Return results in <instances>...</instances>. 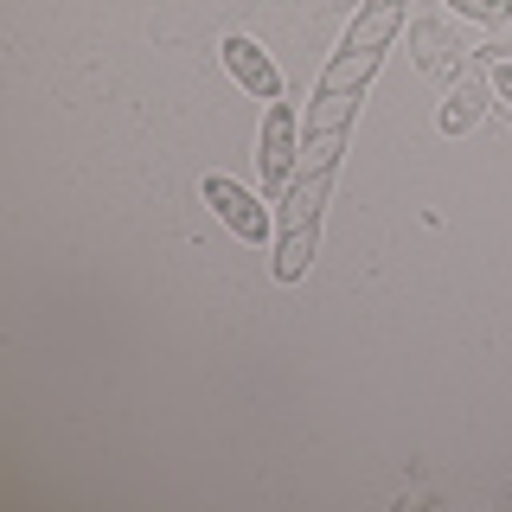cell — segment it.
I'll return each instance as SVG.
<instances>
[{
  "mask_svg": "<svg viewBox=\"0 0 512 512\" xmlns=\"http://www.w3.org/2000/svg\"><path fill=\"white\" fill-rule=\"evenodd\" d=\"M205 205H212V212L231 224L244 244H263V237H269V212H263V199H256V192H244L237 180H224V173H205Z\"/></svg>",
  "mask_w": 512,
  "mask_h": 512,
  "instance_id": "2",
  "label": "cell"
},
{
  "mask_svg": "<svg viewBox=\"0 0 512 512\" xmlns=\"http://www.w3.org/2000/svg\"><path fill=\"white\" fill-rule=\"evenodd\" d=\"M340 128H308V148H301V173L282 192V250H276V276L301 282L314 263V224L320 205L333 192V167H340Z\"/></svg>",
  "mask_w": 512,
  "mask_h": 512,
  "instance_id": "1",
  "label": "cell"
},
{
  "mask_svg": "<svg viewBox=\"0 0 512 512\" xmlns=\"http://www.w3.org/2000/svg\"><path fill=\"white\" fill-rule=\"evenodd\" d=\"M397 26H404V0H372V7L352 20L346 52H378V58H384V45L397 39Z\"/></svg>",
  "mask_w": 512,
  "mask_h": 512,
  "instance_id": "5",
  "label": "cell"
},
{
  "mask_svg": "<svg viewBox=\"0 0 512 512\" xmlns=\"http://www.w3.org/2000/svg\"><path fill=\"white\" fill-rule=\"evenodd\" d=\"M224 64H231V77H237L250 96H263V103H282V71L269 64V52H263L256 39L231 32V39H224Z\"/></svg>",
  "mask_w": 512,
  "mask_h": 512,
  "instance_id": "4",
  "label": "cell"
},
{
  "mask_svg": "<svg viewBox=\"0 0 512 512\" xmlns=\"http://www.w3.org/2000/svg\"><path fill=\"white\" fill-rule=\"evenodd\" d=\"M256 154H263V199L288 192V167H295V109H288V103H269Z\"/></svg>",
  "mask_w": 512,
  "mask_h": 512,
  "instance_id": "3",
  "label": "cell"
},
{
  "mask_svg": "<svg viewBox=\"0 0 512 512\" xmlns=\"http://www.w3.org/2000/svg\"><path fill=\"white\" fill-rule=\"evenodd\" d=\"M480 103H487V84H480V77H461V84L448 90V103H442V135H468L480 122Z\"/></svg>",
  "mask_w": 512,
  "mask_h": 512,
  "instance_id": "6",
  "label": "cell"
},
{
  "mask_svg": "<svg viewBox=\"0 0 512 512\" xmlns=\"http://www.w3.org/2000/svg\"><path fill=\"white\" fill-rule=\"evenodd\" d=\"M480 58L493 64V84H500V96L512 103V58H506V45H480Z\"/></svg>",
  "mask_w": 512,
  "mask_h": 512,
  "instance_id": "8",
  "label": "cell"
},
{
  "mask_svg": "<svg viewBox=\"0 0 512 512\" xmlns=\"http://www.w3.org/2000/svg\"><path fill=\"white\" fill-rule=\"evenodd\" d=\"M461 20H487V26H506L512 20V0H448Z\"/></svg>",
  "mask_w": 512,
  "mask_h": 512,
  "instance_id": "7",
  "label": "cell"
}]
</instances>
